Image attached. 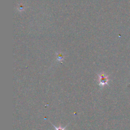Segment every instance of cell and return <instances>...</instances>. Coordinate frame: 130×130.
Here are the masks:
<instances>
[{
	"label": "cell",
	"mask_w": 130,
	"mask_h": 130,
	"mask_svg": "<svg viewBox=\"0 0 130 130\" xmlns=\"http://www.w3.org/2000/svg\"><path fill=\"white\" fill-rule=\"evenodd\" d=\"M99 85L100 86H104L105 84H108V77L106 76L105 74H101L99 75Z\"/></svg>",
	"instance_id": "6da1fadb"
},
{
	"label": "cell",
	"mask_w": 130,
	"mask_h": 130,
	"mask_svg": "<svg viewBox=\"0 0 130 130\" xmlns=\"http://www.w3.org/2000/svg\"><path fill=\"white\" fill-rule=\"evenodd\" d=\"M52 124V125L55 127V130H65V129H66V128L67 127V125H66L65 127H62L60 125H59L58 127H56V126H55V125H54L52 123H51Z\"/></svg>",
	"instance_id": "7a4b0ae2"
}]
</instances>
